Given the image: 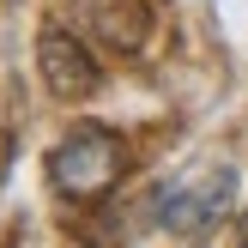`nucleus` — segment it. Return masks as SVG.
Instances as JSON below:
<instances>
[{
	"mask_svg": "<svg viewBox=\"0 0 248 248\" xmlns=\"http://www.w3.org/2000/svg\"><path fill=\"white\" fill-rule=\"evenodd\" d=\"M6 164H12V140H6V127H0V182H6Z\"/></svg>",
	"mask_w": 248,
	"mask_h": 248,
	"instance_id": "5",
	"label": "nucleus"
},
{
	"mask_svg": "<svg viewBox=\"0 0 248 248\" xmlns=\"http://www.w3.org/2000/svg\"><path fill=\"white\" fill-rule=\"evenodd\" d=\"M79 12L97 31V43L121 48V55L145 48V36H152V6H145V0H85Z\"/></svg>",
	"mask_w": 248,
	"mask_h": 248,
	"instance_id": "4",
	"label": "nucleus"
},
{
	"mask_svg": "<svg viewBox=\"0 0 248 248\" xmlns=\"http://www.w3.org/2000/svg\"><path fill=\"white\" fill-rule=\"evenodd\" d=\"M242 242H248V212H242Z\"/></svg>",
	"mask_w": 248,
	"mask_h": 248,
	"instance_id": "6",
	"label": "nucleus"
},
{
	"mask_svg": "<svg viewBox=\"0 0 248 248\" xmlns=\"http://www.w3.org/2000/svg\"><path fill=\"white\" fill-rule=\"evenodd\" d=\"M121 170H127V145L109 127L85 121V127H73L67 140L48 152V188H55L61 200H73V206H91V200H103L121 182Z\"/></svg>",
	"mask_w": 248,
	"mask_h": 248,
	"instance_id": "1",
	"label": "nucleus"
},
{
	"mask_svg": "<svg viewBox=\"0 0 248 248\" xmlns=\"http://www.w3.org/2000/svg\"><path fill=\"white\" fill-rule=\"evenodd\" d=\"M230 200H236V170L206 164L200 176H182L170 188H157L152 194V218L164 230H176V236H200V230H212L230 212Z\"/></svg>",
	"mask_w": 248,
	"mask_h": 248,
	"instance_id": "2",
	"label": "nucleus"
},
{
	"mask_svg": "<svg viewBox=\"0 0 248 248\" xmlns=\"http://www.w3.org/2000/svg\"><path fill=\"white\" fill-rule=\"evenodd\" d=\"M36 67H43V85L61 103H85V97L97 91V79H103L97 61H91V48L73 31H61V24H48V31L36 36Z\"/></svg>",
	"mask_w": 248,
	"mask_h": 248,
	"instance_id": "3",
	"label": "nucleus"
}]
</instances>
